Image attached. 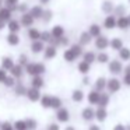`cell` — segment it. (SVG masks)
<instances>
[{
	"label": "cell",
	"mask_w": 130,
	"mask_h": 130,
	"mask_svg": "<svg viewBox=\"0 0 130 130\" xmlns=\"http://www.w3.org/2000/svg\"><path fill=\"white\" fill-rule=\"evenodd\" d=\"M108 70L110 71L112 74H115V76H118L119 73H122V71L124 70L123 69V64H122L120 60H110L109 64H108Z\"/></svg>",
	"instance_id": "cell-1"
},
{
	"label": "cell",
	"mask_w": 130,
	"mask_h": 130,
	"mask_svg": "<svg viewBox=\"0 0 130 130\" xmlns=\"http://www.w3.org/2000/svg\"><path fill=\"white\" fill-rule=\"evenodd\" d=\"M25 96L31 102H38V101H41V98H42V94H41V90H38V88L29 87L28 91H27V95Z\"/></svg>",
	"instance_id": "cell-2"
},
{
	"label": "cell",
	"mask_w": 130,
	"mask_h": 130,
	"mask_svg": "<svg viewBox=\"0 0 130 130\" xmlns=\"http://www.w3.org/2000/svg\"><path fill=\"white\" fill-rule=\"evenodd\" d=\"M120 87H122V81L120 80H118L116 77H112V78H109L108 80V91L109 92H112V94H115V92H118L119 90H120Z\"/></svg>",
	"instance_id": "cell-3"
},
{
	"label": "cell",
	"mask_w": 130,
	"mask_h": 130,
	"mask_svg": "<svg viewBox=\"0 0 130 130\" xmlns=\"http://www.w3.org/2000/svg\"><path fill=\"white\" fill-rule=\"evenodd\" d=\"M56 119L59 123H67L70 120V112L67 108H62V109L56 110Z\"/></svg>",
	"instance_id": "cell-4"
},
{
	"label": "cell",
	"mask_w": 130,
	"mask_h": 130,
	"mask_svg": "<svg viewBox=\"0 0 130 130\" xmlns=\"http://www.w3.org/2000/svg\"><path fill=\"white\" fill-rule=\"evenodd\" d=\"M81 118H83V120H85V122L94 120V119H95V109H94L92 106L84 108V109L81 110Z\"/></svg>",
	"instance_id": "cell-5"
},
{
	"label": "cell",
	"mask_w": 130,
	"mask_h": 130,
	"mask_svg": "<svg viewBox=\"0 0 130 130\" xmlns=\"http://www.w3.org/2000/svg\"><path fill=\"white\" fill-rule=\"evenodd\" d=\"M101 94L102 92H99V91H96V90H92V91H90V92H88L87 101H88V104H90V106H92V105H96V106H98V102H99V98H101Z\"/></svg>",
	"instance_id": "cell-6"
},
{
	"label": "cell",
	"mask_w": 130,
	"mask_h": 130,
	"mask_svg": "<svg viewBox=\"0 0 130 130\" xmlns=\"http://www.w3.org/2000/svg\"><path fill=\"white\" fill-rule=\"evenodd\" d=\"M108 46H110V41L106 37H98L95 39V48L99 49V51H105V49L108 48Z\"/></svg>",
	"instance_id": "cell-7"
},
{
	"label": "cell",
	"mask_w": 130,
	"mask_h": 130,
	"mask_svg": "<svg viewBox=\"0 0 130 130\" xmlns=\"http://www.w3.org/2000/svg\"><path fill=\"white\" fill-rule=\"evenodd\" d=\"M94 85H95L94 90L99 91V92H104L105 88L108 87V80L105 78V77H98V78L95 80V83H94Z\"/></svg>",
	"instance_id": "cell-8"
},
{
	"label": "cell",
	"mask_w": 130,
	"mask_h": 130,
	"mask_svg": "<svg viewBox=\"0 0 130 130\" xmlns=\"http://www.w3.org/2000/svg\"><path fill=\"white\" fill-rule=\"evenodd\" d=\"M104 27L106 29H113L115 27H118V18L113 17V15H108L104 20Z\"/></svg>",
	"instance_id": "cell-9"
},
{
	"label": "cell",
	"mask_w": 130,
	"mask_h": 130,
	"mask_svg": "<svg viewBox=\"0 0 130 130\" xmlns=\"http://www.w3.org/2000/svg\"><path fill=\"white\" fill-rule=\"evenodd\" d=\"M106 118H108V110H106V108H96L95 109V119L98 122H105L106 120Z\"/></svg>",
	"instance_id": "cell-10"
},
{
	"label": "cell",
	"mask_w": 130,
	"mask_h": 130,
	"mask_svg": "<svg viewBox=\"0 0 130 130\" xmlns=\"http://www.w3.org/2000/svg\"><path fill=\"white\" fill-rule=\"evenodd\" d=\"M31 52L32 53H41V52H45V43L42 41H35L31 43Z\"/></svg>",
	"instance_id": "cell-11"
},
{
	"label": "cell",
	"mask_w": 130,
	"mask_h": 130,
	"mask_svg": "<svg viewBox=\"0 0 130 130\" xmlns=\"http://www.w3.org/2000/svg\"><path fill=\"white\" fill-rule=\"evenodd\" d=\"M57 51H56V46H52V45H48L45 48V52H43V57H45L46 60H51L53 59L55 56H56Z\"/></svg>",
	"instance_id": "cell-12"
},
{
	"label": "cell",
	"mask_w": 130,
	"mask_h": 130,
	"mask_svg": "<svg viewBox=\"0 0 130 130\" xmlns=\"http://www.w3.org/2000/svg\"><path fill=\"white\" fill-rule=\"evenodd\" d=\"M84 98H85V95H84V91L83 90H74L73 92H71V101L76 102V104L83 102Z\"/></svg>",
	"instance_id": "cell-13"
},
{
	"label": "cell",
	"mask_w": 130,
	"mask_h": 130,
	"mask_svg": "<svg viewBox=\"0 0 130 130\" xmlns=\"http://www.w3.org/2000/svg\"><path fill=\"white\" fill-rule=\"evenodd\" d=\"M51 34L55 39H62L63 35H64V28H63L62 25H55L53 28H52Z\"/></svg>",
	"instance_id": "cell-14"
},
{
	"label": "cell",
	"mask_w": 130,
	"mask_h": 130,
	"mask_svg": "<svg viewBox=\"0 0 130 130\" xmlns=\"http://www.w3.org/2000/svg\"><path fill=\"white\" fill-rule=\"evenodd\" d=\"M14 60L11 59V57H3L2 59V69H4L6 71H11V69L14 67Z\"/></svg>",
	"instance_id": "cell-15"
},
{
	"label": "cell",
	"mask_w": 130,
	"mask_h": 130,
	"mask_svg": "<svg viewBox=\"0 0 130 130\" xmlns=\"http://www.w3.org/2000/svg\"><path fill=\"white\" fill-rule=\"evenodd\" d=\"M43 85H45V81H43L42 76H35V77H32V78H31V87L41 90Z\"/></svg>",
	"instance_id": "cell-16"
},
{
	"label": "cell",
	"mask_w": 130,
	"mask_h": 130,
	"mask_svg": "<svg viewBox=\"0 0 130 130\" xmlns=\"http://www.w3.org/2000/svg\"><path fill=\"white\" fill-rule=\"evenodd\" d=\"M24 71H25V69H24L23 66L15 64L14 67L11 69V71H10V76H13L14 78H21V76H23Z\"/></svg>",
	"instance_id": "cell-17"
},
{
	"label": "cell",
	"mask_w": 130,
	"mask_h": 130,
	"mask_svg": "<svg viewBox=\"0 0 130 130\" xmlns=\"http://www.w3.org/2000/svg\"><path fill=\"white\" fill-rule=\"evenodd\" d=\"M39 104H41V106L45 108V109H49V108H52V95H48V94L42 95V98H41Z\"/></svg>",
	"instance_id": "cell-18"
},
{
	"label": "cell",
	"mask_w": 130,
	"mask_h": 130,
	"mask_svg": "<svg viewBox=\"0 0 130 130\" xmlns=\"http://www.w3.org/2000/svg\"><path fill=\"white\" fill-rule=\"evenodd\" d=\"M109 101H110V96L108 92H102L101 94V98H99V102H98V106L99 108H106L109 105Z\"/></svg>",
	"instance_id": "cell-19"
},
{
	"label": "cell",
	"mask_w": 130,
	"mask_h": 130,
	"mask_svg": "<svg viewBox=\"0 0 130 130\" xmlns=\"http://www.w3.org/2000/svg\"><path fill=\"white\" fill-rule=\"evenodd\" d=\"M27 91H28V88L25 87L24 84H21V83H17L14 87V94L17 96H21V95H27Z\"/></svg>",
	"instance_id": "cell-20"
},
{
	"label": "cell",
	"mask_w": 130,
	"mask_h": 130,
	"mask_svg": "<svg viewBox=\"0 0 130 130\" xmlns=\"http://www.w3.org/2000/svg\"><path fill=\"white\" fill-rule=\"evenodd\" d=\"M63 108V101L60 96H56V95H52V109L55 110H59Z\"/></svg>",
	"instance_id": "cell-21"
},
{
	"label": "cell",
	"mask_w": 130,
	"mask_h": 130,
	"mask_svg": "<svg viewBox=\"0 0 130 130\" xmlns=\"http://www.w3.org/2000/svg\"><path fill=\"white\" fill-rule=\"evenodd\" d=\"M63 59H64L66 62H69V63H73L74 60L77 59V56H76V53H74V52L69 48V49H66L64 53H63Z\"/></svg>",
	"instance_id": "cell-22"
},
{
	"label": "cell",
	"mask_w": 130,
	"mask_h": 130,
	"mask_svg": "<svg viewBox=\"0 0 130 130\" xmlns=\"http://www.w3.org/2000/svg\"><path fill=\"white\" fill-rule=\"evenodd\" d=\"M34 20L35 18L32 17L31 14H23V17H21V25H24V27H31L32 24H34Z\"/></svg>",
	"instance_id": "cell-23"
},
{
	"label": "cell",
	"mask_w": 130,
	"mask_h": 130,
	"mask_svg": "<svg viewBox=\"0 0 130 130\" xmlns=\"http://www.w3.org/2000/svg\"><path fill=\"white\" fill-rule=\"evenodd\" d=\"M9 31H10V34H17L18 31H20V27H21V23H18V21H15V20H11V21H9Z\"/></svg>",
	"instance_id": "cell-24"
},
{
	"label": "cell",
	"mask_w": 130,
	"mask_h": 130,
	"mask_svg": "<svg viewBox=\"0 0 130 130\" xmlns=\"http://www.w3.org/2000/svg\"><path fill=\"white\" fill-rule=\"evenodd\" d=\"M90 69H91V64L90 63H87V62H84V60H81V62L78 63V66H77V70L80 71L81 74H88V71H90Z\"/></svg>",
	"instance_id": "cell-25"
},
{
	"label": "cell",
	"mask_w": 130,
	"mask_h": 130,
	"mask_svg": "<svg viewBox=\"0 0 130 130\" xmlns=\"http://www.w3.org/2000/svg\"><path fill=\"white\" fill-rule=\"evenodd\" d=\"M41 35H42V32L38 31L37 28H31L28 31V37H29V39H31L32 42H35V41H41Z\"/></svg>",
	"instance_id": "cell-26"
},
{
	"label": "cell",
	"mask_w": 130,
	"mask_h": 130,
	"mask_svg": "<svg viewBox=\"0 0 130 130\" xmlns=\"http://www.w3.org/2000/svg\"><path fill=\"white\" fill-rule=\"evenodd\" d=\"M43 13H45V11H43V9L41 6H34L31 9V13H29V14H31L34 18H42Z\"/></svg>",
	"instance_id": "cell-27"
},
{
	"label": "cell",
	"mask_w": 130,
	"mask_h": 130,
	"mask_svg": "<svg viewBox=\"0 0 130 130\" xmlns=\"http://www.w3.org/2000/svg\"><path fill=\"white\" fill-rule=\"evenodd\" d=\"M110 48H112L113 51H122L124 46H123L122 39H119V38H113V39L110 41Z\"/></svg>",
	"instance_id": "cell-28"
},
{
	"label": "cell",
	"mask_w": 130,
	"mask_h": 130,
	"mask_svg": "<svg viewBox=\"0 0 130 130\" xmlns=\"http://www.w3.org/2000/svg\"><path fill=\"white\" fill-rule=\"evenodd\" d=\"M0 20L11 21V10L10 9H0Z\"/></svg>",
	"instance_id": "cell-29"
},
{
	"label": "cell",
	"mask_w": 130,
	"mask_h": 130,
	"mask_svg": "<svg viewBox=\"0 0 130 130\" xmlns=\"http://www.w3.org/2000/svg\"><path fill=\"white\" fill-rule=\"evenodd\" d=\"M7 42L11 46H17L18 43H20V37H18L17 34H9L7 35Z\"/></svg>",
	"instance_id": "cell-30"
},
{
	"label": "cell",
	"mask_w": 130,
	"mask_h": 130,
	"mask_svg": "<svg viewBox=\"0 0 130 130\" xmlns=\"http://www.w3.org/2000/svg\"><path fill=\"white\" fill-rule=\"evenodd\" d=\"M91 39H92V37H91L90 32H83L81 35H80V45H88V43L91 42Z\"/></svg>",
	"instance_id": "cell-31"
},
{
	"label": "cell",
	"mask_w": 130,
	"mask_h": 130,
	"mask_svg": "<svg viewBox=\"0 0 130 130\" xmlns=\"http://www.w3.org/2000/svg\"><path fill=\"white\" fill-rule=\"evenodd\" d=\"M24 69H25L27 74H29V76H32V77L37 76V63H28Z\"/></svg>",
	"instance_id": "cell-32"
},
{
	"label": "cell",
	"mask_w": 130,
	"mask_h": 130,
	"mask_svg": "<svg viewBox=\"0 0 130 130\" xmlns=\"http://www.w3.org/2000/svg\"><path fill=\"white\" fill-rule=\"evenodd\" d=\"M88 32L91 34V37H95V38H98V37H101V27L99 25H96V24H92V25L90 27V29H88Z\"/></svg>",
	"instance_id": "cell-33"
},
{
	"label": "cell",
	"mask_w": 130,
	"mask_h": 130,
	"mask_svg": "<svg viewBox=\"0 0 130 130\" xmlns=\"http://www.w3.org/2000/svg\"><path fill=\"white\" fill-rule=\"evenodd\" d=\"M83 60L91 64V63H94L96 60V55L94 53V52H85V53L83 55Z\"/></svg>",
	"instance_id": "cell-34"
},
{
	"label": "cell",
	"mask_w": 130,
	"mask_h": 130,
	"mask_svg": "<svg viewBox=\"0 0 130 130\" xmlns=\"http://www.w3.org/2000/svg\"><path fill=\"white\" fill-rule=\"evenodd\" d=\"M130 27V24H129V20H127V17H119L118 18V28H120V29H126V28H129Z\"/></svg>",
	"instance_id": "cell-35"
},
{
	"label": "cell",
	"mask_w": 130,
	"mask_h": 130,
	"mask_svg": "<svg viewBox=\"0 0 130 130\" xmlns=\"http://www.w3.org/2000/svg\"><path fill=\"white\" fill-rule=\"evenodd\" d=\"M119 57H120V60L129 62L130 60V49L129 48H123L122 51H119Z\"/></svg>",
	"instance_id": "cell-36"
},
{
	"label": "cell",
	"mask_w": 130,
	"mask_h": 130,
	"mask_svg": "<svg viewBox=\"0 0 130 130\" xmlns=\"http://www.w3.org/2000/svg\"><path fill=\"white\" fill-rule=\"evenodd\" d=\"M96 62L101 63V64H105V63L109 62V55L105 53V52H101V53L96 55Z\"/></svg>",
	"instance_id": "cell-37"
},
{
	"label": "cell",
	"mask_w": 130,
	"mask_h": 130,
	"mask_svg": "<svg viewBox=\"0 0 130 130\" xmlns=\"http://www.w3.org/2000/svg\"><path fill=\"white\" fill-rule=\"evenodd\" d=\"M25 123H27V130H37V126H38V122L32 118H28L25 119Z\"/></svg>",
	"instance_id": "cell-38"
},
{
	"label": "cell",
	"mask_w": 130,
	"mask_h": 130,
	"mask_svg": "<svg viewBox=\"0 0 130 130\" xmlns=\"http://www.w3.org/2000/svg\"><path fill=\"white\" fill-rule=\"evenodd\" d=\"M13 124H14V130H27L25 119H24V120H15Z\"/></svg>",
	"instance_id": "cell-39"
},
{
	"label": "cell",
	"mask_w": 130,
	"mask_h": 130,
	"mask_svg": "<svg viewBox=\"0 0 130 130\" xmlns=\"http://www.w3.org/2000/svg\"><path fill=\"white\" fill-rule=\"evenodd\" d=\"M3 84L6 85L7 88H14L17 83H15V78H14V77H13V76H9V77H7V78H6V81L3 83Z\"/></svg>",
	"instance_id": "cell-40"
},
{
	"label": "cell",
	"mask_w": 130,
	"mask_h": 130,
	"mask_svg": "<svg viewBox=\"0 0 130 130\" xmlns=\"http://www.w3.org/2000/svg\"><path fill=\"white\" fill-rule=\"evenodd\" d=\"M52 39H53V37H52L51 32H48V31L42 32V35H41V41H42L43 43H45V42H49V43H51Z\"/></svg>",
	"instance_id": "cell-41"
},
{
	"label": "cell",
	"mask_w": 130,
	"mask_h": 130,
	"mask_svg": "<svg viewBox=\"0 0 130 130\" xmlns=\"http://www.w3.org/2000/svg\"><path fill=\"white\" fill-rule=\"evenodd\" d=\"M70 49L74 52V53H76L77 57H80L83 55V48H81V45H80V43H78V45H71Z\"/></svg>",
	"instance_id": "cell-42"
},
{
	"label": "cell",
	"mask_w": 130,
	"mask_h": 130,
	"mask_svg": "<svg viewBox=\"0 0 130 130\" xmlns=\"http://www.w3.org/2000/svg\"><path fill=\"white\" fill-rule=\"evenodd\" d=\"M45 71H46L45 64H43V63H41V62H38L37 63V76H42Z\"/></svg>",
	"instance_id": "cell-43"
},
{
	"label": "cell",
	"mask_w": 130,
	"mask_h": 130,
	"mask_svg": "<svg viewBox=\"0 0 130 130\" xmlns=\"http://www.w3.org/2000/svg\"><path fill=\"white\" fill-rule=\"evenodd\" d=\"M28 57H27V55H20V57H18V64L23 66V67H25L27 64H28Z\"/></svg>",
	"instance_id": "cell-44"
},
{
	"label": "cell",
	"mask_w": 130,
	"mask_h": 130,
	"mask_svg": "<svg viewBox=\"0 0 130 130\" xmlns=\"http://www.w3.org/2000/svg\"><path fill=\"white\" fill-rule=\"evenodd\" d=\"M0 130H14V124L6 120V122H3V123H2V127H0Z\"/></svg>",
	"instance_id": "cell-45"
},
{
	"label": "cell",
	"mask_w": 130,
	"mask_h": 130,
	"mask_svg": "<svg viewBox=\"0 0 130 130\" xmlns=\"http://www.w3.org/2000/svg\"><path fill=\"white\" fill-rule=\"evenodd\" d=\"M102 10H104V11H106V13L112 11V10H113L112 3H110V2H105V3L102 4Z\"/></svg>",
	"instance_id": "cell-46"
},
{
	"label": "cell",
	"mask_w": 130,
	"mask_h": 130,
	"mask_svg": "<svg viewBox=\"0 0 130 130\" xmlns=\"http://www.w3.org/2000/svg\"><path fill=\"white\" fill-rule=\"evenodd\" d=\"M7 77H9V76H7V71L4 70V69L0 67V83H4Z\"/></svg>",
	"instance_id": "cell-47"
},
{
	"label": "cell",
	"mask_w": 130,
	"mask_h": 130,
	"mask_svg": "<svg viewBox=\"0 0 130 130\" xmlns=\"http://www.w3.org/2000/svg\"><path fill=\"white\" fill-rule=\"evenodd\" d=\"M46 130H60V126L57 123H51V124H48Z\"/></svg>",
	"instance_id": "cell-48"
},
{
	"label": "cell",
	"mask_w": 130,
	"mask_h": 130,
	"mask_svg": "<svg viewBox=\"0 0 130 130\" xmlns=\"http://www.w3.org/2000/svg\"><path fill=\"white\" fill-rule=\"evenodd\" d=\"M123 84L124 85H127V87H130V74H124V77H123Z\"/></svg>",
	"instance_id": "cell-49"
},
{
	"label": "cell",
	"mask_w": 130,
	"mask_h": 130,
	"mask_svg": "<svg viewBox=\"0 0 130 130\" xmlns=\"http://www.w3.org/2000/svg\"><path fill=\"white\" fill-rule=\"evenodd\" d=\"M17 2H18V0H7V4L10 6V10H14V7H15V4H17Z\"/></svg>",
	"instance_id": "cell-50"
},
{
	"label": "cell",
	"mask_w": 130,
	"mask_h": 130,
	"mask_svg": "<svg viewBox=\"0 0 130 130\" xmlns=\"http://www.w3.org/2000/svg\"><path fill=\"white\" fill-rule=\"evenodd\" d=\"M113 130H127V129H126V126H124V124L118 123V124H115V126H113Z\"/></svg>",
	"instance_id": "cell-51"
},
{
	"label": "cell",
	"mask_w": 130,
	"mask_h": 130,
	"mask_svg": "<svg viewBox=\"0 0 130 130\" xmlns=\"http://www.w3.org/2000/svg\"><path fill=\"white\" fill-rule=\"evenodd\" d=\"M51 17H52V13L51 11H45V13H43V15H42V18L45 21H49V20H51Z\"/></svg>",
	"instance_id": "cell-52"
},
{
	"label": "cell",
	"mask_w": 130,
	"mask_h": 130,
	"mask_svg": "<svg viewBox=\"0 0 130 130\" xmlns=\"http://www.w3.org/2000/svg\"><path fill=\"white\" fill-rule=\"evenodd\" d=\"M88 130H101V127H99L98 124H90V126H88Z\"/></svg>",
	"instance_id": "cell-53"
},
{
	"label": "cell",
	"mask_w": 130,
	"mask_h": 130,
	"mask_svg": "<svg viewBox=\"0 0 130 130\" xmlns=\"http://www.w3.org/2000/svg\"><path fill=\"white\" fill-rule=\"evenodd\" d=\"M83 84H84V85H90V77L84 76V78H83Z\"/></svg>",
	"instance_id": "cell-54"
},
{
	"label": "cell",
	"mask_w": 130,
	"mask_h": 130,
	"mask_svg": "<svg viewBox=\"0 0 130 130\" xmlns=\"http://www.w3.org/2000/svg\"><path fill=\"white\" fill-rule=\"evenodd\" d=\"M124 74H130V64L124 67Z\"/></svg>",
	"instance_id": "cell-55"
},
{
	"label": "cell",
	"mask_w": 130,
	"mask_h": 130,
	"mask_svg": "<svg viewBox=\"0 0 130 130\" xmlns=\"http://www.w3.org/2000/svg\"><path fill=\"white\" fill-rule=\"evenodd\" d=\"M4 25H6V21L0 20V29H3V28H4Z\"/></svg>",
	"instance_id": "cell-56"
},
{
	"label": "cell",
	"mask_w": 130,
	"mask_h": 130,
	"mask_svg": "<svg viewBox=\"0 0 130 130\" xmlns=\"http://www.w3.org/2000/svg\"><path fill=\"white\" fill-rule=\"evenodd\" d=\"M66 130H76V129H74V127H71V126H67V127H66Z\"/></svg>",
	"instance_id": "cell-57"
},
{
	"label": "cell",
	"mask_w": 130,
	"mask_h": 130,
	"mask_svg": "<svg viewBox=\"0 0 130 130\" xmlns=\"http://www.w3.org/2000/svg\"><path fill=\"white\" fill-rule=\"evenodd\" d=\"M41 2H42V3H48L49 0H41Z\"/></svg>",
	"instance_id": "cell-58"
},
{
	"label": "cell",
	"mask_w": 130,
	"mask_h": 130,
	"mask_svg": "<svg viewBox=\"0 0 130 130\" xmlns=\"http://www.w3.org/2000/svg\"><path fill=\"white\" fill-rule=\"evenodd\" d=\"M127 20H129V24H130V15H127Z\"/></svg>",
	"instance_id": "cell-59"
},
{
	"label": "cell",
	"mask_w": 130,
	"mask_h": 130,
	"mask_svg": "<svg viewBox=\"0 0 130 130\" xmlns=\"http://www.w3.org/2000/svg\"><path fill=\"white\" fill-rule=\"evenodd\" d=\"M126 129H127V130H130V124H129V126H127V127H126Z\"/></svg>",
	"instance_id": "cell-60"
},
{
	"label": "cell",
	"mask_w": 130,
	"mask_h": 130,
	"mask_svg": "<svg viewBox=\"0 0 130 130\" xmlns=\"http://www.w3.org/2000/svg\"><path fill=\"white\" fill-rule=\"evenodd\" d=\"M2 123H3V122H0V127H2Z\"/></svg>",
	"instance_id": "cell-61"
},
{
	"label": "cell",
	"mask_w": 130,
	"mask_h": 130,
	"mask_svg": "<svg viewBox=\"0 0 130 130\" xmlns=\"http://www.w3.org/2000/svg\"><path fill=\"white\" fill-rule=\"evenodd\" d=\"M0 2H2V0H0Z\"/></svg>",
	"instance_id": "cell-62"
}]
</instances>
